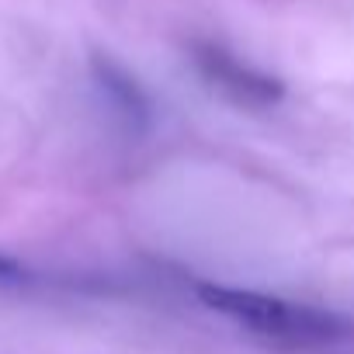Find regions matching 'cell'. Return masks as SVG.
I'll use <instances>...</instances> for the list:
<instances>
[{
	"label": "cell",
	"instance_id": "obj_1",
	"mask_svg": "<svg viewBox=\"0 0 354 354\" xmlns=\"http://www.w3.org/2000/svg\"><path fill=\"white\" fill-rule=\"evenodd\" d=\"M202 306L212 313L240 323L247 333L288 347V351H333L347 340H354V323L340 313L316 309L306 302H292L281 295L254 292V288H233V285H216L202 281L198 288Z\"/></svg>",
	"mask_w": 354,
	"mask_h": 354
},
{
	"label": "cell",
	"instance_id": "obj_2",
	"mask_svg": "<svg viewBox=\"0 0 354 354\" xmlns=\"http://www.w3.org/2000/svg\"><path fill=\"white\" fill-rule=\"evenodd\" d=\"M188 56H192L195 73L205 80V87H212L223 101H230L236 108L264 111L285 97V84L274 73L240 59L236 53H230L226 46H219L212 39H195L188 46Z\"/></svg>",
	"mask_w": 354,
	"mask_h": 354
},
{
	"label": "cell",
	"instance_id": "obj_3",
	"mask_svg": "<svg viewBox=\"0 0 354 354\" xmlns=\"http://www.w3.org/2000/svg\"><path fill=\"white\" fill-rule=\"evenodd\" d=\"M91 73H94V84L104 94V101L111 104V111L125 122V129L146 132L149 118H153V104H149V94L142 91V84L108 53L91 56Z\"/></svg>",
	"mask_w": 354,
	"mask_h": 354
},
{
	"label": "cell",
	"instance_id": "obj_4",
	"mask_svg": "<svg viewBox=\"0 0 354 354\" xmlns=\"http://www.w3.org/2000/svg\"><path fill=\"white\" fill-rule=\"evenodd\" d=\"M21 278H25V268L15 257L0 254V281H21Z\"/></svg>",
	"mask_w": 354,
	"mask_h": 354
}]
</instances>
